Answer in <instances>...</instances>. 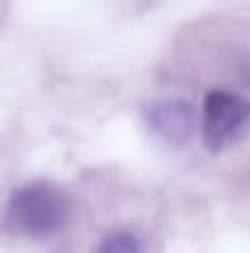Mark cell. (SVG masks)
<instances>
[{
  "label": "cell",
  "instance_id": "1",
  "mask_svg": "<svg viewBox=\"0 0 250 253\" xmlns=\"http://www.w3.org/2000/svg\"><path fill=\"white\" fill-rule=\"evenodd\" d=\"M7 214L17 231L42 239V236H52L67 226L69 199L62 194V189H57L47 182H35V184L20 187L10 197Z\"/></svg>",
  "mask_w": 250,
  "mask_h": 253
},
{
  "label": "cell",
  "instance_id": "2",
  "mask_svg": "<svg viewBox=\"0 0 250 253\" xmlns=\"http://www.w3.org/2000/svg\"><path fill=\"white\" fill-rule=\"evenodd\" d=\"M250 135V98L216 88L204 101V143L221 153Z\"/></svg>",
  "mask_w": 250,
  "mask_h": 253
},
{
  "label": "cell",
  "instance_id": "3",
  "mask_svg": "<svg viewBox=\"0 0 250 253\" xmlns=\"http://www.w3.org/2000/svg\"><path fill=\"white\" fill-rule=\"evenodd\" d=\"M147 123L167 145H184L194 130V111L181 98H162L147 108Z\"/></svg>",
  "mask_w": 250,
  "mask_h": 253
},
{
  "label": "cell",
  "instance_id": "4",
  "mask_svg": "<svg viewBox=\"0 0 250 253\" xmlns=\"http://www.w3.org/2000/svg\"><path fill=\"white\" fill-rule=\"evenodd\" d=\"M98 253H143V246H140V239L135 234L115 231L101 244Z\"/></svg>",
  "mask_w": 250,
  "mask_h": 253
}]
</instances>
